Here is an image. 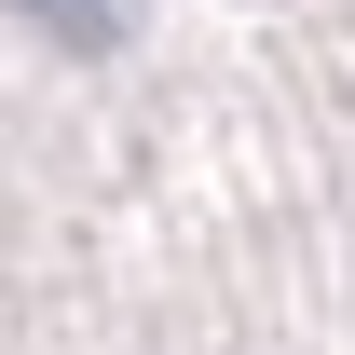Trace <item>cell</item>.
<instances>
[{
  "label": "cell",
  "mask_w": 355,
  "mask_h": 355,
  "mask_svg": "<svg viewBox=\"0 0 355 355\" xmlns=\"http://www.w3.org/2000/svg\"><path fill=\"white\" fill-rule=\"evenodd\" d=\"M14 14H28L42 42H69V55H110L137 14H150V0H14Z\"/></svg>",
  "instance_id": "1"
}]
</instances>
